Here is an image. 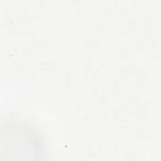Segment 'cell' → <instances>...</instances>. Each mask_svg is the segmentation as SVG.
Instances as JSON below:
<instances>
[{
  "label": "cell",
  "mask_w": 161,
  "mask_h": 161,
  "mask_svg": "<svg viewBox=\"0 0 161 161\" xmlns=\"http://www.w3.org/2000/svg\"><path fill=\"white\" fill-rule=\"evenodd\" d=\"M45 143L30 125L19 121L0 123V161H45Z\"/></svg>",
  "instance_id": "6da1fadb"
}]
</instances>
